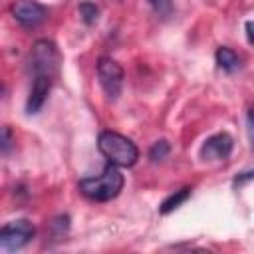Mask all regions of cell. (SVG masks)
<instances>
[{
  "label": "cell",
  "instance_id": "cell-11",
  "mask_svg": "<svg viewBox=\"0 0 254 254\" xmlns=\"http://www.w3.org/2000/svg\"><path fill=\"white\" fill-rule=\"evenodd\" d=\"M77 10H79V16H81V20H83L87 26L95 24V22H97V18H99V8H97L93 2H89V0H83V2H79Z\"/></svg>",
  "mask_w": 254,
  "mask_h": 254
},
{
  "label": "cell",
  "instance_id": "cell-13",
  "mask_svg": "<svg viewBox=\"0 0 254 254\" xmlns=\"http://www.w3.org/2000/svg\"><path fill=\"white\" fill-rule=\"evenodd\" d=\"M147 2L161 18H169L173 14V0H147Z\"/></svg>",
  "mask_w": 254,
  "mask_h": 254
},
{
  "label": "cell",
  "instance_id": "cell-3",
  "mask_svg": "<svg viewBox=\"0 0 254 254\" xmlns=\"http://www.w3.org/2000/svg\"><path fill=\"white\" fill-rule=\"evenodd\" d=\"M28 65L32 69V73H44V75H56L58 67H60V50L52 40H36L30 56H28Z\"/></svg>",
  "mask_w": 254,
  "mask_h": 254
},
{
  "label": "cell",
  "instance_id": "cell-4",
  "mask_svg": "<svg viewBox=\"0 0 254 254\" xmlns=\"http://www.w3.org/2000/svg\"><path fill=\"white\" fill-rule=\"evenodd\" d=\"M34 234H36V228L28 218L10 220L0 230V246L6 252H16L24 248L34 238Z\"/></svg>",
  "mask_w": 254,
  "mask_h": 254
},
{
  "label": "cell",
  "instance_id": "cell-10",
  "mask_svg": "<svg viewBox=\"0 0 254 254\" xmlns=\"http://www.w3.org/2000/svg\"><path fill=\"white\" fill-rule=\"evenodd\" d=\"M190 187H183L181 190H175L173 194H169L163 202H161V206H159V212L161 214H169V212H173L175 208H179L189 196H190Z\"/></svg>",
  "mask_w": 254,
  "mask_h": 254
},
{
  "label": "cell",
  "instance_id": "cell-5",
  "mask_svg": "<svg viewBox=\"0 0 254 254\" xmlns=\"http://www.w3.org/2000/svg\"><path fill=\"white\" fill-rule=\"evenodd\" d=\"M97 77H99V85L103 87L105 95L111 101H115L123 87V77H125L123 67L115 60L103 56L97 60Z\"/></svg>",
  "mask_w": 254,
  "mask_h": 254
},
{
  "label": "cell",
  "instance_id": "cell-15",
  "mask_svg": "<svg viewBox=\"0 0 254 254\" xmlns=\"http://www.w3.org/2000/svg\"><path fill=\"white\" fill-rule=\"evenodd\" d=\"M2 153L4 155H8V151H10V147H12V131H10V127L8 125H4L2 127Z\"/></svg>",
  "mask_w": 254,
  "mask_h": 254
},
{
  "label": "cell",
  "instance_id": "cell-2",
  "mask_svg": "<svg viewBox=\"0 0 254 254\" xmlns=\"http://www.w3.org/2000/svg\"><path fill=\"white\" fill-rule=\"evenodd\" d=\"M97 147H99V153L111 165H117V167H133L139 159L137 145L129 137L115 131H101L97 137Z\"/></svg>",
  "mask_w": 254,
  "mask_h": 254
},
{
  "label": "cell",
  "instance_id": "cell-7",
  "mask_svg": "<svg viewBox=\"0 0 254 254\" xmlns=\"http://www.w3.org/2000/svg\"><path fill=\"white\" fill-rule=\"evenodd\" d=\"M232 147H234V141L228 133H224V131L214 133L202 143L200 159H204V161H224L232 153Z\"/></svg>",
  "mask_w": 254,
  "mask_h": 254
},
{
  "label": "cell",
  "instance_id": "cell-1",
  "mask_svg": "<svg viewBox=\"0 0 254 254\" xmlns=\"http://www.w3.org/2000/svg\"><path fill=\"white\" fill-rule=\"evenodd\" d=\"M125 185V177L121 175L119 167L117 165H107L103 169L101 175H95V177H87V179H81L77 183V189L83 196H87L89 200H97V202H107L111 198H115L121 189Z\"/></svg>",
  "mask_w": 254,
  "mask_h": 254
},
{
  "label": "cell",
  "instance_id": "cell-6",
  "mask_svg": "<svg viewBox=\"0 0 254 254\" xmlns=\"http://www.w3.org/2000/svg\"><path fill=\"white\" fill-rule=\"evenodd\" d=\"M10 14L24 28H38L48 20V8L36 0H16L10 6Z\"/></svg>",
  "mask_w": 254,
  "mask_h": 254
},
{
  "label": "cell",
  "instance_id": "cell-12",
  "mask_svg": "<svg viewBox=\"0 0 254 254\" xmlns=\"http://www.w3.org/2000/svg\"><path fill=\"white\" fill-rule=\"evenodd\" d=\"M169 153H171V143H169L167 139H161V141H155V143L151 145V149H149V159H151V161H161V159H165Z\"/></svg>",
  "mask_w": 254,
  "mask_h": 254
},
{
  "label": "cell",
  "instance_id": "cell-8",
  "mask_svg": "<svg viewBox=\"0 0 254 254\" xmlns=\"http://www.w3.org/2000/svg\"><path fill=\"white\" fill-rule=\"evenodd\" d=\"M52 75H44V73H36L32 77V85H30V93H28V99H26V113L28 115H34L38 113L48 95H50V89H52Z\"/></svg>",
  "mask_w": 254,
  "mask_h": 254
},
{
  "label": "cell",
  "instance_id": "cell-14",
  "mask_svg": "<svg viewBox=\"0 0 254 254\" xmlns=\"http://www.w3.org/2000/svg\"><path fill=\"white\" fill-rule=\"evenodd\" d=\"M246 131H248L250 145L254 149V105H250L248 107V113H246Z\"/></svg>",
  "mask_w": 254,
  "mask_h": 254
},
{
  "label": "cell",
  "instance_id": "cell-9",
  "mask_svg": "<svg viewBox=\"0 0 254 254\" xmlns=\"http://www.w3.org/2000/svg\"><path fill=\"white\" fill-rule=\"evenodd\" d=\"M214 60H216V65L226 73H232L240 67V56L228 46H220L214 54Z\"/></svg>",
  "mask_w": 254,
  "mask_h": 254
},
{
  "label": "cell",
  "instance_id": "cell-17",
  "mask_svg": "<svg viewBox=\"0 0 254 254\" xmlns=\"http://www.w3.org/2000/svg\"><path fill=\"white\" fill-rule=\"evenodd\" d=\"M244 28H246V38H248V42L254 46V20H248Z\"/></svg>",
  "mask_w": 254,
  "mask_h": 254
},
{
  "label": "cell",
  "instance_id": "cell-16",
  "mask_svg": "<svg viewBox=\"0 0 254 254\" xmlns=\"http://www.w3.org/2000/svg\"><path fill=\"white\" fill-rule=\"evenodd\" d=\"M252 179H254V169L242 171V173H238V175L234 177V187H242L244 183H248V181H252Z\"/></svg>",
  "mask_w": 254,
  "mask_h": 254
}]
</instances>
